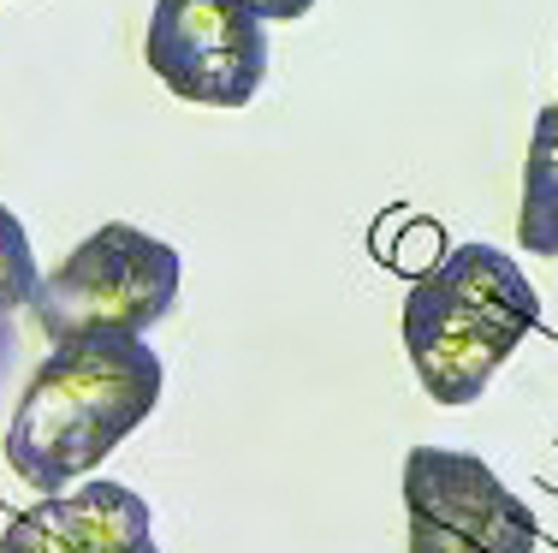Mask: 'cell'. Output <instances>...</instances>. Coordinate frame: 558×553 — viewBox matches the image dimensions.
<instances>
[{
  "mask_svg": "<svg viewBox=\"0 0 558 553\" xmlns=\"http://www.w3.org/2000/svg\"><path fill=\"white\" fill-rule=\"evenodd\" d=\"M36 286H43V262H36V250H31V232H24V220L0 203V322H7L12 310H31Z\"/></svg>",
  "mask_w": 558,
  "mask_h": 553,
  "instance_id": "ba28073f",
  "label": "cell"
},
{
  "mask_svg": "<svg viewBox=\"0 0 558 553\" xmlns=\"http://www.w3.org/2000/svg\"><path fill=\"white\" fill-rule=\"evenodd\" d=\"M184 286V256L167 239L131 227V220H108L96 227L60 268L43 274L31 298L36 327L48 346L60 339H89V334H149L167 322Z\"/></svg>",
  "mask_w": 558,
  "mask_h": 553,
  "instance_id": "3957f363",
  "label": "cell"
},
{
  "mask_svg": "<svg viewBox=\"0 0 558 553\" xmlns=\"http://www.w3.org/2000/svg\"><path fill=\"white\" fill-rule=\"evenodd\" d=\"M541 292L517 256L494 244H451L410 280L404 351L422 393L446 411L475 405L511 351L535 334Z\"/></svg>",
  "mask_w": 558,
  "mask_h": 553,
  "instance_id": "7a4b0ae2",
  "label": "cell"
},
{
  "mask_svg": "<svg viewBox=\"0 0 558 553\" xmlns=\"http://www.w3.org/2000/svg\"><path fill=\"white\" fill-rule=\"evenodd\" d=\"M143 60L179 101L250 108L268 77V24L226 0H155Z\"/></svg>",
  "mask_w": 558,
  "mask_h": 553,
  "instance_id": "5b68a950",
  "label": "cell"
},
{
  "mask_svg": "<svg viewBox=\"0 0 558 553\" xmlns=\"http://www.w3.org/2000/svg\"><path fill=\"white\" fill-rule=\"evenodd\" d=\"M517 239H523L529 256H558V108H541L535 131H529Z\"/></svg>",
  "mask_w": 558,
  "mask_h": 553,
  "instance_id": "52a82bcc",
  "label": "cell"
},
{
  "mask_svg": "<svg viewBox=\"0 0 558 553\" xmlns=\"http://www.w3.org/2000/svg\"><path fill=\"white\" fill-rule=\"evenodd\" d=\"M0 553H161L149 500L125 482H77L43 494L0 530Z\"/></svg>",
  "mask_w": 558,
  "mask_h": 553,
  "instance_id": "8992f818",
  "label": "cell"
},
{
  "mask_svg": "<svg viewBox=\"0 0 558 553\" xmlns=\"http://www.w3.org/2000/svg\"><path fill=\"white\" fill-rule=\"evenodd\" d=\"M410 553H535V506L463 446H410L404 458Z\"/></svg>",
  "mask_w": 558,
  "mask_h": 553,
  "instance_id": "277c9868",
  "label": "cell"
},
{
  "mask_svg": "<svg viewBox=\"0 0 558 553\" xmlns=\"http://www.w3.org/2000/svg\"><path fill=\"white\" fill-rule=\"evenodd\" d=\"M167 387V363L137 334H89L60 339L31 369L19 411L7 423V465L24 489L65 494L89 482V470L125 434L155 417Z\"/></svg>",
  "mask_w": 558,
  "mask_h": 553,
  "instance_id": "6da1fadb",
  "label": "cell"
},
{
  "mask_svg": "<svg viewBox=\"0 0 558 553\" xmlns=\"http://www.w3.org/2000/svg\"><path fill=\"white\" fill-rule=\"evenodd\" d=\"M226 7L250 12V19H262V24H291V19H303L315 0H226Z\"/></svg>",
  "mask_w": 558,
  "mask_h": 553,
  "instance_id": "9c48e42d",
  "label": "cell"
}]
</instances>
